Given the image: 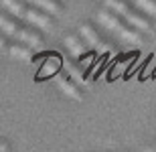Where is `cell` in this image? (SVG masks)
<instances>
[{"instance_id":"1","label":"cell","mask_w":156,"mask_h":152,"mask_svg":"<svg viewBox=\"0 0 156 152\" xmlns=\"http://www.w3.org/2000/svg\"><path fill=\"white\" fill-rule=\"evenodd\" d=\"M105 6H108L110 10H114L116 14H120L122 18H126V23L132 24V27H136L138 30L152 33L150 20H148L144 14H140L138 10H134V8L128 4V2H124V0H105Z\"/></svg>"},{"instance_id":"8","label":"cell","mask_w":156,"mask_h":152,"mask_svg":"<svg viewBox=\"0 0 156 152\" xmlns=\"http://www.w3.org/2000/svg\"><path fill=\"white\" fill-rule=\"evenodd\" d=\"M59 69H61V57L59 55H49L39 71V77H51L55 73H59Z\"/></svg>"},{"instance_id":"7","label":"cell","mask_w":156,"mask_h":152,"mask_svg":"<svg viewBox=\"0 0 156 152\" xmlns=\"http://www.w3.org/2000/svg\"><path fill=\"white\" fill-rule=\"evenodd\" d=\"M116 35L120 37L122 41L130 43V45H142V35H140V30L132 24H122L120 29L116 30Z\"/></svg>"},{"instance_id":"12","label":"cell","mask_w":156,"mask_h":152,"mask_svg":"<svg viewBox=\"0 0 156 152\" xmlns=\"http://www.w3.org/2000/svg\"><path fill=\"white\" fill-rule=\"evenodd\" d=\"M0 33H4L6 37L16 39V33H18L16 23H12L10 18H6V16H2V14H0Z\"/></svg>"},{"instance_id":"9","label":"cell","mask_w":156,"mask_h":152,"mask_svg":"<svg viewBox=\"0 0 156 152\" xmlns=\"http://www.w3.org/2000/svg\"><path fill=\"white\" fill-rule=\"evenodd\" d=\"M16 39L23 43V45L30 47V49H41V39H39V35H37L35 30H30V29H18Z\"/></svg>"},{"instance_id":"14","label":"cell","mask_w":156,"mask_h":152,"mask_svg":"<svg viewBox=\"0 0 156 152\" xmlns=\"http://www.w3.org/2000/svg\"><path fill=\"white\" fill-rule=\"evenodd\" d=\"M132 2L138 6V8H142L144 12L156 16V0H132Z\"/></svg>"},{"instance_id":"6","label":"cell","mask_w":156,"mask_h":152,"mask_svg":"<svg viewBox=\"0 0 156 152\" xmlns=\"http://www.w3.org/2000/svg\"><path fill=\"white\" fill-rule=\"evenodd\" d=\"M65 47H67V51H69L73 57H81V55L87 53L89 45H87L79 35H69L67 39H65Z\"/></svg>"},{"instance_id":"16","label":"cell","mask_w":156,"mask_h":152,"mask_svg":"<svg viewBox=\"0 0 156 152\" xmlns=\"http://www.w3.org/2000/svg\"><path fill=\"white\" fill-rule=\"evenodd\" d=\"M6 148H8V146H6L4 142H0V150H6Z\"/></svg>"},{"instance_id":"11","label":"cell","mask_w":156,"mask_h":152,"mask_svg":"<svg viewBox=\"0 0 156 152\" xmlns=\"http://www.w3.org/2000/svg\"><path fill=\"white\" fill-rule=\"evenodd\" d=\"M2 6H4L10 14H14L16 18H24V10H27V6H24L20 0H2Z\"/></svg>"},{"instance_id":"4","label":"cell","mask_w":156,"mask_h":152,"mask_svg":"<svg viewBox=\"0 0 156 152\" xmlns=\"http://www.w3.org/2000/svg\"><path fill=\"white\" fill-rule=\"evenodd\" d=\"M98 20H99V24H104L108 30H112V33H116L118 29H120L122 24V16L120 14H116L114 10H110V8H104V10H99V14H98Z\"/></svg>"},{"instance_id":"10","label":"cell","mask_w":156,"mask_h":152,"mask_svg":"<svg viewBox=\"0 0 156 152\" xmlns=\"http://www.w3.org/2000/svg\"><path fill=\"white\" fill-rule=\"evenodd\" d=\"M6 53L16 61H30L33 59V49L27 47V45H12V47H8Z\"/></svg>"},{"instance_id":"15","label":"cell","mask_w":156,"mask_h":152,"mask_svg":"<svg viewBox=\"0 0 156 152\" xmlns=\"http://www.w3.org/2000/svg\"><path fill=\"white\" fill-rule=\"evenodd\" d=\"M6 51H8V47H6V39L0 37V53H6Z\"/></svg>"},{"instance_id":"17","label":"cell","mask_w":156,"mask_h":152,"mask_svg":"<svg viewBox=\"0 0 156 152\" xmlns=\"http://www.w3.org/2000/svg\"><path fill=\"white\" fill-rule=\"evenodd\" d=\"M24 2H30V4H33V0H24Z\"/></svg>"},{"instance_id":"5","label":"cell","mask_w":156,"mask_h":152,"mask_svg":"<svg viewBox=\"0 0 156 152\" xmlns=\"http://www.w3.org/2000/svg\"><path fill=\"white\" fill-rule=\"evenodd\" d=\"M57 85L63 89L65 95H69V97H73V100H83V91L77 87V83L73 81L69 75H59L57 77Z\"/></svg>"},{"instance_id":"3","label":"cell","mask_w":156,"mask_h":152,"mask_svg":"<svg viewBox=\"0 0 156 152\" xmlns=\"http://www.w3.org/2000/svg\"><path fill=\"white\" fill-rule=\"evenodd\" d=\"M24 20L39 27V29H43V30H51V16L45 14L41 8H27L24 10Z\"/></svg>"},{"instance_id":"13","label":"cell","mask_w":156,"mask_h":152,"mask_svg":"<svg viewBox=\"0 0 156 152\" xmlns=\"http://www.w3.org/2000/svg\"><path fill=\"white\" fill-rule=\"evenodd\" d=\"M33 4H35L37 8H41V10L49 12V14H59V12H61V6H59V2H55V0H33Z\"/></svg>"},{"instance_id":"2","label":"cell","mask_w":156,"mask_h":152,"mask_svg":"<svg viewBox=\"0 0 156 152\" xmlns=\"http://www.w3.org/2000/svg\"><path fill=\"white\" fill-rule=\"evenodd\" d=\"M79 37L87 43V45H89V47L98 49L99 53L110 51V47H108V45H104V41H101V39H99V35H98V30L93 29L91 24H81V27H79Z\"/></svg>"}]
</instances>
